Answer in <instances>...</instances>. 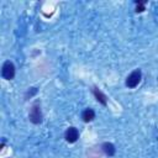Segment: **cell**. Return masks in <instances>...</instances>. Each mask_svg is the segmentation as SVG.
<instances>
[{
  "instance_id": "6da1fadb",
  "label": "cell",
  "mask_w": 158,
  "mask_h": 158,
  "mask_svg": "<svg viewBox=\"0 0 158 158\" xmlns=\"http://www.w3.org/2000/svg\"><path fill=\"white\" fill-rule=\"evenodd\" d=\"M1 75L6 80H10V79H12L15 77V65L10 60L4 63L2 69H1Z\"/></svg>"
},
{
  "instance_id": "5b68a950",
  "label": "cell",
  "mask_w": 158,
  "mask_h": 158,
  "mask_svg": "<svg viewBox=\"0 0 158 158\" xmlns=\"http://www.w3.org/2000/svg\"><path fill=\"white\" fill-rule=\"evenodd\" d=\"M102 151L107 156H114L115 154V146L112 143H110V142H105L102 144Z\"/></svg>"
},
{
  "instance_id": "52a82bcc",
  "label": "cell",
  "mask_w": 158,
  "mask_h": 158,
  "mask_svg": "<svg viewBox=\"0 0 158 158\" xmlns=\"http://www.w3.org/2000/svg\"><path fill=\"white\" fill-rule=\"evenodd\" d=\"M94 95H95V98H96V100L98 101H100L102 105H106V96L99 90V89H94Z\"/></svg>"
},
{
  "instance_id": "ba28073f",
  "label": "cell",
  "mask_w": 158,
  "mask_h": 158,
  "mask_svg": "<svg viewBox=\"0 0 158 158\" xmlns=\"http://www.w3.org/2000/svg\"><path fill=\"white\" fill-rule=\"evenodd\" d=\"M136 4H137L136 11L137 12H142L144 10V1H136Z\"/></svg>"
},
{
  "instance_id": "3957f363",
  "label": "cell",
  "mask_w": 158,
  "mask_h": 158,
  "mask_svg": "<svg viewBox=\"0 0 158 158\" xmlns=\"http://www.w3.org/2000/svg\"><path fill=\"white\" fill-rule=\"evenodd\" d=\"M141 72L139 70H133L126 79V85L128 88H135L138 85V83L141 81Z\"/></svg>"
},
{
  "instance_id": "277c9868",
  "label": "cell",
  "mask_w": 158,
  "mask_h": 158,
  "mask_svg": "<svg viewBox=\"0 0 158 158\" xmlns=\"http://www.w3.org/2000/svg\"><path fill=\"white\" fill-rule=\"evenodd\" d=\"M79 137V132L75 127H69L67 131H65V139L67 142L69 143H74Z\"/></svg>"
},
{
  "instance_id": "7a4b0ae2",
  "label": "cell",
  "mask_w": 158,
  "mask_h": 158,
  "mask_svg": "<svg viewBox=\"0 0 158 158\" xmlns=\"http://www.w3.org/2000/svg\"><path fill=\"white\" fill-rule=\"evenodd\" d=\"M28 118L32 123H41L42 122V112H41V107L38 105H33L31 111H30V115H28Z\"/></svg>"
},
{
  "instance_id": "8992f818",
  "label": "cell",
  "mask_w": 158,
  "mask_h": 158,
  "mask_svg": "<svg viewBox=\"0 0 158 158\" xmlns=\"http://www.w3.org/2000/svg\"><path fill=\"white\" fill-rule=\"evenodd\" d=\"M94 117H95V112H94L91 109H86V110L83 112V120H84L85 122H89V121L94 120Z\"/></svg>"
}]
</instances>
